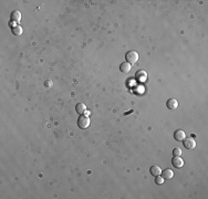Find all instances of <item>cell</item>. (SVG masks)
Returning a JSON list of instances; mask_svg holds the SVG:
<instances>
[{"label": "cell", "mask_w": 208, "mask_h": 199, "mask_svg": "<svg viewBox=\"0 0 208 199\" xmlns=\"http://www.w3.org/2000/svg\"><path fill=\"white\" fill-rule=\"evenodd\" d=\"M146 78H147V74H146L145 71H139L137 72V79H139V81L144 82L145 80H146Z\"/></svg>", "instance_id": "7c38bea8"}, {"label": "cell", "mask_w": 208, "mask_h": 199, "mask_svg": "<svg viewBox=\"0 0 208 199\" xmlns=\"http://www.w3.org/2000/svg\"><path fill=\"white\" fill-rule=\"evenodd\" d=\"M166 106L168 110H176L178 107V102L176 99H169L166 102Z\"/></svg>", "instance_id": "8992f818"}, {"label": "cell", "mask_w": 208, "mask_h": 199, "mask_svg": "<svg viewBox=\"0 0 208 199\" xmlns=\"http://www.w3.org/2000/svg\"><path fill=\"white\" fill-rule=\"evenodd\" d=\"M131 64L127 62H124L121 64V67H120V70L122 71V73H128L130 71H131Z\"/></svg>", "instance_id": "8fae6325"}, {"label": "cell", "mask_w": 208, "mask_h": 199, "mask_svg": "<svg viewBox=\"0 0 208 199\" xmlns=\"http://www.w3.org/2000/svg\"><path fill=\"white\" fill-rule=\"evenodd\" d=\"M184 146L187 149H194L196 147V142L193 137H187L184 139Z\"/></svg>", "instance_id": "3957f363"}, {"label": "cell", "mask_w": 208, "mask_h": 199, "mask_svg": "<svg viewBox=\"0 0 208 199\" xmlns=\"http://www.w3.org/2000/svg\"><path fill=\"white\" fill-rule=\"evenodd\" d=\"M174 176V173L172 169H165V170H162V177L164 179H172Z\"/></svg>", "instance_id": "30bf717a"}, {"label": "cell", "mask_w": 208, "mask_h": 199, "mask_svg": "<svg viewBox=\"0 0 208 199\" xmlns=\"http://www.w3.org/2000/svg\"><path fill=\"white\" fill-rule=\"evenodd\" d=\"M12 33L15 36H21L22 34V28L20 26H15L12 28Z\"/></svg>", "instance_id": "4fadbf2b"}, {"label": "cell", "mask_w": 208, "mask_h": 199, "mask_svg": "<svg viewBox=\"0 0 208 199\" xmlns=\"http://www.w3.org/2000/svg\"><path fill=\"white\" fill-rule=\"evenodd\" d=\"M75 111H76L79 114L83 115L86 111V105L84 104V103H78L76 106H75Z\"/></svg>", "instance_id": "9c48e42d"}, {"label": "cell", "mask_w": 208, "mask_h": 199, "mask_svg": "<svg viewBox=\"0 0 208 199\" xmlns=\"http://www.w3.org/2000/svg\"><path fill=\"white\" fill-rule=\"evenodd\" d=\"M125 58H126L127 63L134 64V63L137 62V60H139V53L136 52V51H128L126 53V55H125Z\"/></svg>", "instance_id": "7a4b0ae2"}, {"label": "cell", "mask_w": 208, "mask_h": 199, "mask_svg": "<svg viewBox=\"0 0 208 199\" xmlns=\"http://www.w3.org/2000/svg\"><path fill=\"white\" fill-rule=\"evenodd\" d=\"M78 126L82 128V130H85L90 126V117H88L85 115H81L78 118Z\"/></svg>", "instance_id": "6da1fadb"}, {"label": "cell", "mask_w": 208, "mask_h": 199, "mask_svg": "<svg viewBox=\"0 0 208 199\" xmlns=\"http://www.w3.org/2000/svg\"><path fill=\"white\" fill-rule=\"evenodd\" d=\"M155 183L157 184V185H162V184L164 183V178H163V177H160V176H156Z\"/></svg>", "instance_id": "9a60e30c"}, {"label": "cell", "mask_w": 208, "mask_h": 199, "mask_svg": "<svg viewBox=\"0 0 208 199\" xmlns=\"http://www.w3.org/2000/svg\"><path fill=\"white\" fill-rule=\"evenodd\" d=\"M44 86H46V88H51V86H52V82H51V81H46V83H44Z\"/></svg>", "instance_id": "2e32d148"}, {"label": "cell", "mask_w": 208, "mask_h": 199, "mask_svg": "<svg viewBox=\"0 0 208 199\" xmlns=\"http://www.w3.org/2000/svg\"><path fill=\"white\" fill-rule=\"evenodd\" d=\"M172 164L175 168H181L184 166V160L181 158V156H174L172 159Z\"/></svg>", "instance_id": "277c9868"}, {"label": "cell", "mask_w": 208, "mask_h": 199, "mask_svg": "<svg viewBox=\"0 0 208 199\" xmlns=\"http://www.w3.org/2000/svg\"><path fill=\"white\" fill-rule=\"evenodd\" d=\"M173 154H174V156H181V148H178V147H176V148H174Z\"/></svg>", "instance_id": "5bb4252c"}, {"label": "cell", "mask_w": 208, "mask_h": 199, "mask_svg": "<svg viewBox=\"0 0 208 199\" xmlns=\"http://www.w3.org/2000/svg\"><path fill=\"white\" fill-rule=\"evenodd\" d=\"M10 20L12 22H19V21L21 20V12L19 10L12 11L10 15Z\"/></svg>", "instance_id": "52a82bcc"}, {"label": "cell", "mask_w": 208, "mask_h": 199, "mask_svg": "<svg viewBox=\"0 0 208 199\" xmlns=\"http://www.w3.org/2000/svg\"><path fill=\"white\" fill-rule=\"evenodd\" d=\"M174 137H175L176 141L183 142L186 138V134H185V132L183 131V130H177V131H175V133H174Z\"/></svg>", "instance_id": "5b68a950"}, {"label": "cell", "mask_w": 208, "mask_h": 199, "mask_svg": "<svg viewBox=\"0 0 208 199\" xmlns=\"http://www.w3.org/2000/svg\"><path fill=\"white\" fill-rule=\"evenodd\" d=\"M149 173H151V175H153L154 177H156V176H160V174H162V169H160V166L153 165L152 167L149 168Z\"/></svg>", "instance_id": "ba28073f"}]
</instances>
